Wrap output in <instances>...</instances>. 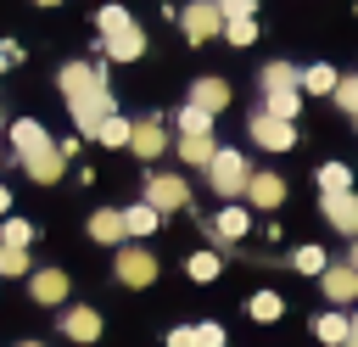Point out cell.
<instances>
[{"label": "cell", "mask_w": 358, "mask_h": 347, "mask_svg": "<svg viewBox=\"0 0 358 347\" xmlns=\"http://www.w3.org/2000/svg\"><path fill=\"white\" fill-rule=\"evenodd\" d=\"M56 84H62V95H67L73 129H78L84 140H95V129L117 112V101H112V90H106V73H101L95 62H67V67L56 73Z\"/></svg>", "instance_id": "obj_1"}, {"label": "cell", "mask_w": 358, "mask_h": 347, "mask_svg": "<svg viewBox=\"0 0 358 347\" xmlns=\"http://www.w3.org/2000/svg\"><path fill=\"white\" fill-rule=\"evenodd\" d=\"M95 28H101V45H106L112 62H140L145 56V28L129 17V6H101Z\"/></svg>", "instance_id": "obj_2"}, {"label": "cell", "mask_w": 358, "mask_h": 347, "mask_svg": "<svg viewBox=\"0 0 358 347\" xmlns=\"http://www.w3.org/2000/svg\"><path fill=\"white\" fill-rule=\"evenodd\" d=\"M246 179H252V168H246V157H241V151H218V157L207 162V185H213L224 201L246 196Z\"/></svg>", "instance_id": "obj_3"}, {"label": "cell", "mask_w": 358, "mask_h": 347, "mask_svg": "<svg viewBox=\"0 0 358 347\" xmlns=\"http://www.w3.org/2000/svg\"><path fill=\"white\" fill-rule=\"evenodd\" d=\"M179 28H185V39H190V45H201V39L224 34V11H218V0H190V6L179 11Z\"/></svg>", "instance_id": "obj_4"}, {"label": "cell", "mask_w": 358, "mask_h": 347, "mask_svg": "<svg viewBox=\"0 0 358 347\" xmlns=\"http://www.w3.org/2000/svg\"><path fill=\"white\" fill-rule=\"evenodd\" d=\"M145 201H151L157 213H179V207H190V185H185L179 174H151V179H145Z\"/></svg>", "instance_id": "obj_5"}, {"label": "cell", "mask_w": 358, "mask_h": 347, "mask_svg": "<svg viewBox=\"0 0 358 347\" xmlns=\"http://www.w3.org/2000/svg\"><path fill=\"white\" fill-rule=\"evenodd\" d=\"M112 274H117L123 285H151V280H157V257H151L145 246H117Z\"/></svg>", "instance_id": "obj_6"}, {"label": "cell", "mask_w": 358, "mask_h": 347, "mask_svg": "<svg viewBox=\"0 0 358 347\" xmlns=\"http://www.w3.org/2000/svg\"><path fill=\"white\" fill-rule=\"evenodd\" d=\"M324 218L347 235V241H358V190H324Z\"/></svg>", "instance_id": "obj_7"}, {"label": "cell", "mask_w": 358, "mask_h": 347, "mask_svg": "<svg viewBox=\"0 0 358 347\" xmlns=\"http://www.w3.org/2000/svg\"><path fill=\"white\" fill-rule=\"evenodd\" d=\"M252 140H257L263 151H291V146H296V129H291L285 118H268V112H252Z\"/></svg>", "instance_id": "obj_8"}, {"label": "cell", "mask_w": 358, "mask_h": 347, "mask_svg": "<svg viewBox=\"0 0 358 347\" xmlns=\"http://www.w3.org/2000/svg\"><path fill=\"white\" fill-rule=\"evenodd\" d=\"M246 229H252V213H246L241 201H224V207H218V218L207 224V235H213L218 246H229V241H241Z\"/></svg>", "instance_id": "obj_9"}, {"label": "cell", "mask_w": 358, "mask_h": 347, "mask_svg": "<svg viewBox=\"0 0 358 347\" xmlns=\"http://www.w3.org/2000/svg\"><path fill=\"white\" fill-rule=\"evenodd\" d=\"M280 201H285V179H280V174H252V179H246V207L274 213Z\"/></svg>", "instance_id": "obj_10"}, {"label": "cell", "mask_w": 358, "mask_h": 347, "mask_svg": "<svg viewBox=\"0 0 358 347\" xmlns=\"http://www.w3.org/2000/svg\"><path fill=\"white\" fill-rule=\"evenodd\" d=\"M67 285H73V280H67L62 269H34V274H28V297H34V302H45V308L67 302Z\"/></svg>", "instance_id": "obj_11"}, {"label": "cell", "mask_w": 358, "mask_h": 347, "mask_svg": "<svg viewBox=\"0 0 358 347\" xmlns=\"http://www.w3.org/2000/svg\"><path fill=\"white\" fill-rule=\"evenodd\" d=\"M129 151H134V157H145V162H151V157H162V151H168L162 123H157V118H140V123H134V134H129Z\"/></svg>", "instance_id": "obj_12"}, {"label": "cell", "mask_w": 358, "mask_h": 347, "mask_svg": "<svg viewBox=\"0 0 358 347\" xmlns=\"http://www.w3.org/2000/svg\"><path fill=\"white\" fill-rule=\"evenodd\" d=\"M319 285H324L330 302H352V297H358V269H352V263H330V269L319 274Z\"/></svg>", "instance_id": "obj_13"}, {"label": "cell", "mask_w": 358, "mask_h": 347, "mask_svg": "<svg viewBox=\"0 0 358 347\" xmlns=\"http://www.w3.org/2000/svg\"><path fill=\"white\" fill-rule=\"evenodd\" d=\"M62 336L67 341H95L101 336V313L95 308H67L62 313Z\"/></svg>", "instance_id": "obj_14"}, {"label": "cell", "mask_w": 358, "mask_h": 347, "mask_svg": "<svg viewBox=\"0 0 358 347\" xmlns=\"http://www.w3.org/2000/svg\"><path fill=\"white\" fill-rule=\"evenodd\" d=\"M129 229H123V213L117 207H101V213H90V241H101V246H117Z\"/></svg>", "instance_id": "obj_15"}, {"label": "cell", "mask_w": 358, "mask_h": 347, "mask_svg": "<svg viewBox=\"0 0 358 347\" xmlns=\"http://www.w3.org/2000/svg\"><path fill=\"white\" fill-rule=\"evenodd\" d=\"M190 101L207 106V112L218 118V112L229 106V84H224V78H196V84H190Z\"/></svg>", "instance_id": "obj_16"}, {"label": "cell", "mask_w": 358, "mask_h": 347, "mask_svg": "<svg viewBox=\"0 0 358 347\" xmlns=\"http://www.w3.org/2000/svg\"><path fill=\"white\" fill-rule=\"evenodd\" d=\"M179 157H185L190 168H207V162L218 157V146H213V134H179Z\"/></svg>", "instance_id": "obj_17"}, {"label": "cell", "mask_w": 358, "mask_h": 347, "mask_svg": "<svg viewBox=\"0 0 358 347\" xmlns=\"http://www.w3.org/2000/svg\"><path fill=\"white\" fill-rule=\"evenodd\" d=\"M263 112H268V118H285V123H291V118L302 112V95H296V90H263Z\"/></svg>", "instance_id": "obj_18"}, {"label": "cell", "mask_w": 358, "mask_h": 347, "mask_svg": "<svg viewBox=\"0 0 358 347\" xmlns=\"http://www.w3.org/2000/svg\"><path fill=\"white\" fill-rule=\"evenodd\" d=\"M313 330H319V341H330V347H347V336H352V319H347V313H319V319H313Z\"/></svg>", "instance_id": "obj_19"}, {"label": "cell", "mask_w": 358, "mask_h": 347, "mask_svg": "<svg viewBox=\"0 0 358 347\" xmlns=\"http://www.w3.org/2000/svg\"><path fill=\"white\" fill-rule=\"evenodd\" d=\"M157 218H162V213H157L151 201H134V207H123V229H129V235H151V229H157Z\"/></svg>", "instance_id": "obj_20"}, {"label": "cell", "mask_w": 358, "mask_h": 347, "mask_svg": "<svg viewBox=\"0 0 358 347\" xmlns=\"http://www.w3.org/2000/svg\"><path fill=\"white\" fill-rule=\"evenodd\" d=\"M263 90H302V73L291 62H268L263 67Z\"/></svg>", "instance_id": "obj_21"}, {"label": "cell", "mask_w": 358, "mask_h": 347, "mask_svg": "<svg viewBox=\"0 0 358 347\" xmlns=\"http://www.w3.org/2000/svg\"><path fill=\"white\" fill-rule=\"evenodd\" d=\"M336 84H341V78H336V73H330L324 62L302 67V90H308V95H336Z\"/></svg>", "instance_id": "obj_22"}, {"label": "cell", "mask_w": 358, "mask_h": 347, "mask_svg": "<svg viewBox=\"0 0 358 347\" xmlns=\"http://www.w3.org/2000/svg\"><path fill=\"white\" fill-rule=\"evenodd\" d=\"M179 134H213V112L196 106V101H185L179 106Z\"/></svg>", "instance_id": "obj_23"}, {"label": "cell", "mask_w": 358, "mask_h": 347, "mask_svg": "<svg viewBox=\"0 0 358 347\" xmlns=\"http://www.w3.org/2000/svg\"><path fill=\"white\" fill-rule=\"evenodd\" d=\"M17 274H34L28 246H0V280H17Z\"/></svg>", "instance_id": "obj_24"}, {"label": "cell", "mask_w": 358, "mask_h": 347, "mask_svg": "<svg viewBox=\"0 0 358 347\" xmlns=\"http://www.w3.org/2000/svg\"><path fill=\"white\" fill-rule=\"evenodd\" d=\"M129 134H134V123H129V118H117V112L95 129V140H101V146H129Z\"/></svg>", "instance_id": "obj_25"}, {"label": "cell", "mask_w": 358, "mask_h": 347, "mask_svg": "<svg viewBox=\"0 0 358 347\" xmlns=\"http://www.w3.org/2000/svg\"><path fill=\"white\" fill-rule=\"evenodd\" d=\"M246 313H252V319H263V325H274V319H280V313H285V302H280V297H274V291H257V297H252V302H246Z\"/></svg>", "instance_id": "obj_26"}, {"label": "cell", "mask_w": 358, "mask_h": 347, "mask_svg": "<svg viewBox=\"0 0 358 347\" xmlns=\"http://www.w3.org/2000/svg\"><path fill=\"white\" fill-rule=\"evenodd\" d=\"M224 39L229 45H252L257 39V17H224Z\"/></svg>", "instance_id": "obj_27"}, {"label": "cell", "mask_w": 358, "mask_h": 347, "mask_svg": "<svg viewBox=\"0 0 358 347\" xmlns=\"http://www.w3.org/2000/svg\"><path fill=\"white\" fill-rule=\"evenodd\" d=\"M185 269H190V280H201V285H207V280H218V269H224V257H218V252H196V257H190Z\"/></svg>", "instance_id": "obj_28"}, {"label": "cell", "mask_w": 358, "mask_h": 347, "mask_svg": "<svg viewBox=\"0 0 358 347\" xmlns=\"http://www.w3.org/2000/svg\"><path fill=\"white\" fill-rule=\"evenodd\" d=\"M28 241H34L28 218H0V246H28Z\"/></svg>", "instance_id": "obj_29"}, {"label": "cell", "mask_w": 358, "mask_h": 347, "mask_svg": "<svg viewBox=\"0 0 358 347\" xmlns=\"http://www.w3.org/2000/svg\"><path fill=\"white\" fill-rule=\"evenodd\" d=\"M319 190H352V174H347L341 162H324V168H319Z\"/></svg>", "instance_id": "obj_30"}, {"label": "cell", "mask_w": 358, "mask_h": 347, "mask_svg": "<svg viewBox=\"0 0 358 347\" xmlns=\"http://www.w3.org/2000/svg\"><path fill=\"white\" fill-rule=\"evenodd\" d=\"M291 263H296V269H302V274H324V269H330V257H324V252H319V246H302V252H296V257H291Z\"/></svg>", "instance_id": "obj_31"}, {"label": "cell", "mask_w": 358, "mask_h": 347, "mask_svg": "<svg viewBox=\"0 0 358 347\" xmlns=\"http://www.w3.org/2000/svg\"><path fill=\"white\" fill-rule=\"evenodd\" d=\"M336 106H347V112L358 118V78H341V84H336Z\"/></svg>", "instance_id": "obj_32"}, {"label": "cell", "mask_w": 358, "mask_h": 347, "mask_svg": "<svg viewBox=\"0 0 358 347\" xmlns=\"http://www.w3.org/2000/svg\"><path fill=\"white\" fill-rule=\"evenodd\" d=\"M196 347H224V325H196Z\"/></svg>", "instance_id": "obj_33"}, {"label": "cell", "mask_w": 358, "mask_h": 347, "mask_svg": "<svg viewBox=\"0 0 358 347\" xmlns=\"http://www.w3.org/2000/svg\"><path fill=\"white\" fill-rule=\"evenodd\" d=\"M168 347H196V325H173L168 330Z\"/></svg>", "instance_id": "obj_34"}, {"label": "cell", "mask_w": 358, "mask_h": 347, "mask_svg": "<svg viewBox=\"0 0 358 347\" xmlns=\"http://www.w3.org/2000/svg\"><path fill=\"white\" fill-rule=\"evenodd\" d=\"M218 11H224V17H252L257 0H218Z\"/></svg>", "instance_id": "obj_35"}, {"label": "cell", "mask_w": 358, "mask_h": 347, "mask_svg": "<svg viewBox=\"0 0 358 347\" xmlns=\"http://www.w3.org/2000/svg\"><path fill=\"white\" fill-rule=\"evenodd\" d=\"M0 218H11V190L0 185Z\"/></svg>", "instance_id": "obj_36"}, {"label": "cell", "mask_w": 358, "mask_h": 347, "mask_svg": "<svg viewBox=\"0 0 358 347\" xmlns=\"http://www.w3.org/2000/svg\"><path fill=\"white\" fill-rule=\"evenodd\" d=\"M347 263H352V269H358V241H352V257H347Z\"/></svg>", "instance_id": "obj_37"}, {"label": "cell", "mask_w": 358, "mask_h": 347, "mask_svg": "<svg viewBox=\"0 0 358 347\" xmlns=\"http://www.w3.org/2000/svg\"><path fill=\"white\" fill-rule=\"evenodd\" d=\"M347 347H358V325H352V336H347Z\"/></svg>", "instance_id": "obj_38"}, {"label": "cell", "mask_w": 358, "mask_h": 347, "mask_svg": "<svg viewBox=\"0 0 358 347\" xmlns=\"http://www.w3.org/2000/svg\"><path fill=\"white\" fill-rule=\"evenodd\" d=\"M34 6H62V0H34Z\"/></svg>", "instance_id": "obj_39"}, {"label": "cell", "mask_w": 358, "mask_h": 347, "mask_svg": "<svg viewBox=\"0 0 358 347\" xmlns=\"http://www.w3.org/2000/svg\"><path fill=\"white\" fill-rule=\"evenodd\" d=\"M17 347H45V341H17Z\"/></svg>", "instance_id": "obj_40"}, {"label": "cell", "mask_w": 358, "mask_h": 347, "mask_svg": "<svg viewBox=\"0 0 358 347\" xmlns=\"http://www.w3.org/2000/svg\"><path fill=\"white\" fill-rule=\"evenodd\" d=\"M6 67H11V62H6V56H0V73H6Z\"/></svg>", "instance_id": "obj_41"}, {"label": "cell", "mask_w": 358, "mask_h": 347, "mask_svg": "<svg viewBox=\"0 0 358 347\" xmlns=\"http://www.w3.org/2000/svg\"><path fill=\"white\" fill-rule=\"evenodd\" d=\"M352 325H358V319H352Z\"/></svg>", "instance_id": "obj_42"}, {"label": "cell", "mask_w": 358, "mask_h": 347, "mask_svg": "<svg viewBox=\"0 0 358 347\" xmlns=\"http://www.w3.org/2000/svg\"><path fill=\"white\" fill-rule=\"evenodd\" d=\"M0 162H6V157H0Z\"/></svg>", "instance_id": "obj_43"}]
</instances>
